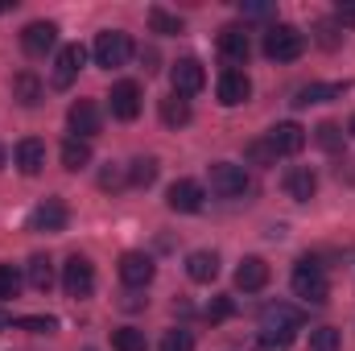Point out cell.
<instances>
[{
  "mask_svg": "<svg viewBox=\"0 0 355 351\" xmlns=\"http://www.w3.org/2000/svg\"><path fill=\"white\" fill-rule=\"evenodd\" d=\"M236 285L244 289V293H261L268 285V264L261 257H244L240 268H236Z\"/></svg>",
  "mask_w": 355,
  "mask_h": 351,
  "instance_id": "cell-18",
  "label": "cell"
},
{
  "mask_svg": "<svg viewBox=\"0 0 355 351\" xmlns=\"http://www.w3.org/2000/svg\"><path fill=\"white\" fill-rule=\"evenodd\" d=\"M202 186L198 182H190V178H182V182H174L170 186V194H166V207L170 211H178V215H194V211H202Z\"/></svg>",
  "mask_w": 355,
  "mask_h": 351,
  "instance_id": "cell-15",
  "label": "cell"
},
{
  "mask_svg": "<svg viewBox=\"0 0 355 351\" xmlns=\"http://www.w3.org/2000/svg\"><path fill=\"white\" fill-rule=\"evenodd\" d=\"M268 145H272V153H277V157H293V153H302V149H306V128H302V124H293V120L272 124V128H268Z\"/></svg>",
  "mask_w": 355,
  "mask_h": 351,
  "instance_id": "cell-12",
  "label": "cell"
},
{
  "mask_svg": "<svg viewBox=\"0 0 355 351\" xmlns=\"http://www.w3.org/2000/svg\"><path fill=\"white\" fill-rule=\"evenodd\" d=\"M17 289H21V273L12 264H0V302L4 298H17Z\"/></svg>",
  "mask_w": 355,
  "mask_h": 351,
  "instance_id": "cell-35",
  "label": "cell"
},
{
  "mask_svg": "<svg viewBox=\"0 0 355 351\" xmlns=\"http://www.w3.org/2000/svg\"><path fill=\"white\" fill-rule=\"evenodd\" d=\"M162 124H170V128H182V124H190V99H182V95H166L162 99Z\"/></svg>",
  "mask_w": 355,
  "mask_h": 351,
  "instance_id": "cell-26",
  "label": "cell"
},
{
  "mask_svg": "<svg viewBox=\"0 0 355 351\" xmlns=\"http://www.w3.org/2000/svg\"><path fill=\"white\" fill-rule=\"evenodd\" d=\"M314 190H318V178H314V170L293 166V170L285 174V194H289L293 203H310V198H314Z\"/></svg>",
  "mask_w": 355,
  "mask_h": 351,
  "instance_id": "cell-20",
  "label": "cell"
},
{
  "mask_svg": "<svg viewBox=\"0 0 355 351\" xmlns=\"http://www.w3.org/2000/svg\"><path fill=\"white\" fill-rule=\"evenodd\" d=\"M0 166H4V145H0Z\"/></svg>",
  "mask_w": 355,
  "mask_h": 351,
  "instance_id": "cell-44",
  "label": "cell"
},
{
  "mask_svg": "<svg viewBox=\"0 0 355 351\" xmlns=\"http://www.w3.org/2000/svg\"><path fill=\"white\" fill-rule=\"evenodd\" d=\"M0 12H8V4H0Z\"/></svg>",
  "mask_w": 355,
  "mask_h": 351,
  "instance_id": "cell-45",
  "label": "cell"
},
{
  "mask_svg": "<svg viewBox=\"0 0 355 351\" xmlns=\"http://www.w3.org/2000/svg\"><path fill=\"white\" fill-rule=\"evenodd\" d=\"M232 310H236V302H232V298H215V302L207 306V318H211V323H223Z\"/></svg>",
  "mask_w": 355,
  "mask_h": 351,
  "instance_id": "cell-38",
  "label": "cell"
},
{
  "mask_svg": "<svg viewBox=\"0 0 355 351\" xmlns=\"http://www.w3.org/2000/svg\"><path fill=\"white\" fill-rule=\"evenodd\" d=\"M265 54L272 62H293L306 54V33L297 25H272L265 33Z\"/></svg>",
  "mask_w": 355,
  "mask_h": 351,
  "instance_id": "cell-2",
  "label": "cell"
},
{
  "mask_svg": "<svg viewBox=\"0 0 355 351\" xmlns=\"http://www.w3.org/2000/svg\"><path fill=\"white\" fill-rule=\"evenodd\" d=\"M17 327H21V331H33V335H54V331H58V318H50V314H46V318H42V314H29V318H17Z\"/></svg>",
  "mask_w": 355,
  "mask_h": 351,
  "instance_id": "cell-32",
  "label": "cell"
},
{
  "mask_svg": "<svg viewBox=\"0 0 355 351\" xmlns=\"http://www.w3.org/2000/svg\"><path fill=\"white\" fill-rule=\"evenodd\" d=\"M112 348L116 351H149V339L137 327H120V331H112Z\"/></svg>",
  "mask_w": 355,
  "mask_h": 351,
  "instance_id": "cell-28",
  "label": "cell"
},
{
  "mask_svg": "<svg viewBox=\"0 0 355 351\" xmlns=\"http://www.w3.org/2000/svg\"><path fill=\"white\" fill-rule=\"evenodd\" d=\"M149 25H153V33H182V17L166 12V8H149Z\"/></svg>",
  "mask_w": 355,
  "mask_h": 351,
  "instance_id": "cell-30",
  "label": "cell"
},
{
  "mask_svg": "<svg viewBox=\"0 0 355 351\" xmlns=\"http://www.w3.org/2000/svg\"><path fill=\"white\" fill-rule=\"evenodd\" d=\"M219 54L240 71V67L248 62V54H252V37H248V29H244V25H223V29H219Z\"/></svg>",
  "mask_w": 355,
  "mask_h": 351,
  "instance_id": "cell-8",
  "label": "cell"
},
{
  "mask_svg": "<svg viewBox=\"0 0 355 351\" xmlns=\"http://www.w3.org/2000/svg\"><path fill=\"white\" fill-rule=\"evenodd\" d=\"M67 124H71V132H75L79 141H91V137L99 132V124H103L99 103H95V99H75L71 112H67Z\"/></svg>",
  "mask_w": 355,
  "mask_h": 351,
  "instance_id": "cell-10",
  "label": "cell"
},
{
  "mask_svg": "<svg viewBox=\"0 0 355 351\" xmlns=\"http://www.w3.org/2000/svg\"><path fill=\"white\" fill-rule=\"evenodd\" d=\"M17 170L29 174V178L46 170V145H42L37 137H25V141L17 145Z\"/></svg>",
  "mask_w": 355,
  "mask_h": 351,
  "instance_id": "cell-19",
  "label": "cell"
},
{
  "mask_svg": "<svg viewBox=\"0 0 355 351\" xmlns=\"http://www.w3.org/2000/svg\"><path fill=\"white\" fill-rule=\"evenodd\" d=\"M157 182V157H132L128 162V186H153Z\"/></svg>",
  "mask_w": 355,
  "mask_h": 351,
  "instance_id": "cell-27",
  "label": "cell"
},
{
  "mask_svg": "<svg viewBox=\"0 0 355 351\" xmlns=\"http://www.w3.org/2000/svg\"><path fill=\"white\" fill-rule=\"evenodd\" d=\"M211 190H215L219 198H240V194H248V174H244V166H236V162H215V166H211Z\"/></svg>",
  "mask_w": 355,
  "mask_h": 351,
  "instance_id": "cell-6",
  "label": "cell"
},
{
  "mask_svg": "<svg viewBox=\"0 0 355 351\" xmlns=\"http://www.w3.org/2000/svg\"><path fill=\"white\" fill-rule=\"evenodd\" d=\"M62 166H67V170H75V174H79V170H87V166H91V145H87V141L67 137V141H62Z\"/></svg>",
  "mask_w": 355,
  "mask_h": 351,
  "instance_id": "cell-25",
  "label": "cell"
},
{
  "mask_svg": "<svg viewBox=\"0 0 355 351\" xmlns=\"http://www.w3.org/2000/svg\"><path fill=\"white\" fill-rule=\"evenodd\" d=\"M302 331V310L289 306V302H268L261 310V335H285L293 339Z\"/></svg>",
  "mask_w": 355,
  "mask_h": 351,
  "instance_id": "cell-4",
  "label": "cell"
},
{
  "mask_svg": "<svg viewBox=\"0 0 355 351\" xmlns=\"http://www.w3.org/2000/svg\"><path fill=\"white\" fill-rule=\"evenodd\" d=\"M170 83H174V95L190 99V95H198V91H202L207 71H202V62H198V58H178L174 71H170Z\"/></svg>",
  "mask_w": 355,
  "mask_h": 351,
  "instance_id": "cell-9",
  "label": "cell"
},
{
  "mask_svg": "<svg viewBox=\"0 0 355 351\" xmlns=\"http://www.w3.org/2000/svg\"><path fill=\"white\" fill-rule=\"evenodd\" d=\"M335 21L347 29V25H355V0H339V8H335Z\"/></svg>",
  "mask_w": 355,
  "mask_h": 351,
  "instance_id": "cell-40",
  "label": "cell"
},
{
  "mask_svg": "<svg viewBox=\"0 0 355 351\" xmlns=\"http://www.w3.org/2000/svg\"><path fill=\"white\" fill-rule=\"evenodd\" d=\"M289 343H293V339H285V335H261L257 348L261 351H289Z\"/></svg>",
  "mask_w": 355,
  "mask_h": 351,
  "instance_id": "cell-39",
  "label": "cell"
},
{
  "mask_svg": "<svg viewBox=\"0 0 355 351\" xmlns=\"http://www.w3.org/2000/svg\"><path fill=\"white\" fill-rule=\"evenodd\" d=\"M343 91H347V83H310V87H302L297 95H293V103H297V108H310V103L343 99Z\"/></svg>",
  "mask_w": 355,
  "mask_h": 351,
  "instance_id": "cell-24",
  "label": "cell"
},
{
  "mask_svg": "<svg viewBox=\"0 0 355 351\" xmlns=\"http://www.w3.org/2000/svg\"><path fill=\"white\" fill-rule=\"evenodd\" d=\"M67 203L62 198H42L33 211H29V232H42V236H54L67 228Z\"/></svg>",
  "mask_w": 355,
  "mask_h": 351,
  "instance_id": "cell-7",
  "label": "cell"
},
{
  "mask_svg": "<svg viewBox=\"0 0 355 351\" xmlns=\"http://www.w3.org/2000/svg\"><path fill=\"white\" fill-rule=\"evenodd\" d=\"M54 42H58V25H54V21H29L25 33H21V46H25V54H33V58H42L46 50H54Z\"/></svg>",
  "mask_w": 355,
  "mask_h": 351,
  "instance_id": "cell-17",
  "label": "cell"
},
{
  "mask_svg": "<svg viewBox=\"0 0 355 351\" xmlns=\"http://www.w3.org/2000/svg\"><path fill=\"white\" fill-rule=\"evenodd\" d=\"M248 162H252V166H277V153H272L268 137H265V141H252V145H248Z\"/></svg>",
  "mask_w": 355,
  "mask_h": 351,
  "instance_id": "cell-36",
  "label": "cell"
},
{
  "mask_svg": "<svg viewBox=\"0 0 355 351\" xmlns=\"http://www.w3.org/2000/svg\"><path fill=\"white\" fill-rule=\"evenodd\" d=\"M8 327H12V318H8V314L0 310V331H8Z\"/></svg>",
  "mask_w": 355,
  "mask_h": 351,
  "instance_id": "cell-42",
  "label": "cell"
},
{
  "mask_svg": "<svg viewBox=\"0 0 355 351\" xmlns=\"http://www.w3.org/2000/svg\"><path fill=\"white\" fill-rule=\"evenodd\" d=\"M12 99H17V103H25V108H37V103L46 99L42 79H37L33 71H17V75H12Z\"/></svg>",
  "mask_w": 355,
  "mask_h": 351,
  "instance_id": "cell-21",
  "label": "cell"
},
{
  "mask_svg": "<svg viewBox=\"0 0 355 351\" xmlns=\"http://www.w3.org/2000/svg\"><path fill=\"white\" fill-rule=\"evenodd\" d=\"M107 108H112L116 120H137V116H141V87H137L132 79L116 83L112 95H107Z\"/></svg>",
  "mask_w": 355,
  "mask_h": 351,
  "instance_id": "cell-14",
  "label": "cell"
},
{
  "mask_svg": "<svg viewBox=\"0 0 355 351\" xmlns=\"http://www.w3.org/2000/svg\"><path fill=\"white\" fill-rule=\"evenodd\" d=\"M347 132H352V137H355V116H352V128H347Z\"/></svg>",
  "mask_w": 355,
  "mask_h": 351,
  "instance_id": "cell-43",
  "label": "cell"
},
{
  "mask_svg": "<svg viewBox=\"0 0 355 351\" xmlns=\"http://www.w3.org/2000/svg\"><path fill=\"white\" fill-rule=\"evenodd\" d=\"M219 103L223 108H240V103H248V95H252V79L244 75V71H236V67H227L223 75H219Z\"/></svg>",
  "mask_w": 355,
  "mask_h": 351,
  "instance_id": "cell-13",
  "label": "cell"
},
{
  "mask_svg": "<svg viewBox=\"0 0 355 351\" xmlns=\"http://www.w3.org/2000/svg\"><path fill=\"white\" fill-rule=\"evenodd\" d=\"M83 62H87V50L83 46H62L58 50V58H54V75H50V83L58 91H67L75 83V75L83 71Z\"/></svg>",
  "mask_w": 355,
  "mask_h": 351,
  "instance_id": "cell-11",
  "label": "cell"
},
{
  "mask_svg": "<svg viewBox=\"0 0 355 351\" xmlns=\"http://www.w3.org/2000/svg\"><path fill=\"white\" fill-rule=\"evenodd\" d=\"M25 281H29L37 293H50V285H54V261H50L46 252L29 257V264H25Z\"/></svg>",
  "mask_w": 355,
  "mask_h": 351,
  "instance_id": "cell-23",
  "label": "cell"
},
{
  "mask_svg": "<svg viewBox=\"0 0 355 351\" xmlns=\"http://www.w3.org/2000/svg\"><path fill=\"white\" fill-rule=\"evenodd\" d=\"M62 289H67V298H91L95 293V264L87 261V257H71V261L62 264Z\"/></svg>",
  "mask_w": 355,
  "mask_h": 351,
  "instance_id": "cell-5",
  "label": "cell"
},
{
  "mask_svg": "<svg viewBox=\"0 0 355 351\" xmlns=\"http://www.w3.org/2000/svg\"><path fill=\"white\" fill-rule=\"evenodd\" d=\"M162 351H194V335H190V331H182V327H174V331H166Z\"/></svg>",
  "mask_w": 355,
  "mask_h": 351,
  "instance_id": "cell-33",
  "label": "cell"
},
{
  "mask_svg": "<svg viewBox=\"0 0 355 351\" xmlns=\"http://www.w3.org/2000/svg\"><path fill=\"white\" fill-rule=\"evenodd\" d=\"M186 273H190V281L207 285V281H215V277H219V257H215V252H207V248H198V252H190V257H186Z\"/></svg>",
  "mask_w": 355,
  "mask_h": 351,
  "instance_id": "cell-22",
  "label": "cell"
},
{
  "mask_svg": "<svg viewBox=\"0 0 355 351\" xmlns=\"http://www.w3.org/2000/svg\"><path fill=\"white\" fill-rule=\"evenodd\" d=\"M293 293L306 298L310 306H322L331 298V281H327L322 264L314 261V257H302V261L293 264Z\"/></svg>",
  "mask_w": 355,
  "mask_h": 351,
  "instance_id": "cell-1",
  "label": "cell"
},
{
  "mask_svg": "<svg viewBox=\"0 0 355 351\" xmlns=\"http://www.w3.org/2000/svg\"><path fill=\"white\" fill-rule=\"evenodd\" d=\"M99 186H103V190H120V186H128V170H120V166H107V170L99 174Z\"/></svg>",
  "mask_w": 355,
  "mask_h": 351,
  "instance_id": "cell-37",
  "label": "cell"
},
{
  "mask_svg": "<svg viewBox=\"0 0 355 351\" xmlns=\"http://www.w3.org/2000/svg\"><path fill=\"white\" fill-rule=\"evenodd\" d=\"M153 257H145V252H124L120 257V281L128 285V289H145L149 281H153Z\"/></svg>",
  "mask_w": 355,
  "mask_h": 351,
  "instance_id": "cell-16",
  "label": "cell"
},
{
  "mask_svg": "<svg viewBox=\"0 0 355 351\" xmlns=\"http://www.w3.org/2000/svg\"><path fill=\"white\" fill-rule=\"evenodd\" d=\"M244 17H268V4H240Z\"/></svg>",
  "mask_w": 355,
  "mask_h": 351,
  "instance_id": "cell-41",
  "label": "cell"
},
{
  "mask_svg": "<svg viewBox=\"0 0 355 351\" xmlns=\"http://www.w3.org/2000/svg\"><path fill=\"white\" fill-rule=\"evenodd\" d=\"M339 331L335 327H318V331H310V351H339Z\"/></svg>",
  "mask_w": 355,
  "mask_h": 351,
  "instance_id": "cell-31",
  "label": "cell"
},
{
  "mask_svg": "<svg viewBox=\"0 0 355 351\" xmlns=\"http://www.w3.org/2000/svg\"><path fill=\"white\" fill-rule=\"evenodd\" d=\"M314 132H318V145H322V149H331V153L343 149V128H339V124H318Z\"/></svg>",
  "mask_w": 355,
  "mask_h": 351,
  "instance_id": "cell-34",
  "label": "cell"
},
{
  "mask_svg": "<svg viewBox=\"0 0 355 351\" xmlns=\"http://www.w3.org/2000/svg\"><path fill=\"white\" fill-rule=\"evenodd\" d=\"M314 37H318L322 50H339V42H343V25H339V21H318V25H314Z\"/></svg>",
  "mask_w": 355,
  "mask_h": 351,
  "instance_id": "cell-29",
  "label": "cell"
},
{
  "mask_svg": "<svg viewBox=\"0 0 355 351\" xmlns=\"http://www.w3.org/2000/svg\"><path fill=\"white\" fill-rule=\"evenodd\" d=\"M128 58H132V37H128L124 29H103V33L95 37V67L116 71V67H124Z\"/></svg>",
  "mask_w": 355,
  "mask_h": 351,
  "instance_id": "cell-3",
  "label": "cell"
}]
</instances>
